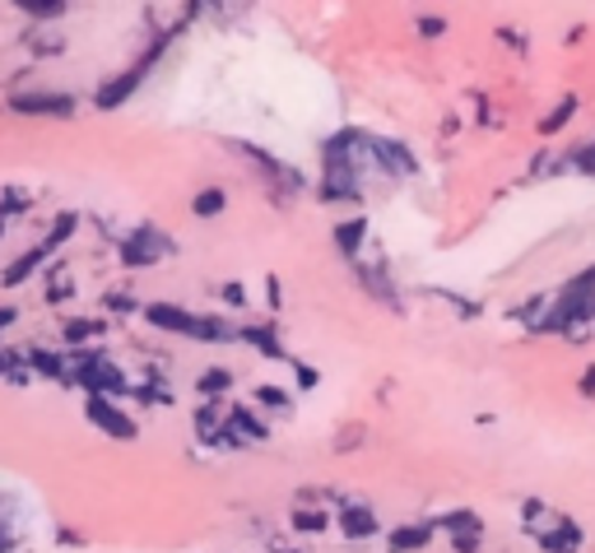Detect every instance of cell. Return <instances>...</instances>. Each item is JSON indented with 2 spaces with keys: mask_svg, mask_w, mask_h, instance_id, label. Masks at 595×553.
Wrapping results in <instances>:
<instances>
[{
  "mask_svg": "<svg viewBox=\"0 0 595 553\" xmlns=\"http://www.w3.org/2000/svg\"><path fill=\"white\" fill-rule=\"evenodd\" d=\"M10 107L19 117H75V98L71 94H52V88H24V94H10Z\"/></svg>",
  "mask_w": 595,
  "mask_h": 553,
  "instance_id": "5",
  "label": "cell"
},
{
  "mask_svg": "<svg viewBox=\"0 0 595 553\" xmlns=\"http://www.w3.org/2000/svg\"><path fill=\"white\" fill-rule=\"evenodd\" d=\"M256 405H266L275 414H294V395L279 391V386H256Z\"/></svg>",
  "mask_w": 595,
  "mask_h": 553,
  "instance_id": "25",
  "label": "cell"
},
{
  "mask_svg": "<svg viewBox=\"0 0 595 553\" xmlns=\"http://www.w3.org/2000/svg\"><path fill=\"white\" fill-rule=\"evenodd\" d=\"M330 237H336V247H340V256H344V260H359L363 242H368V219H363V214L340 219V224L330 228Z\"/></svg>",
  "mask_w": 595,
  "mask_h": 553,
  "instance_id": "13",
  "label": "cell"
},
{
  "mask_svg": "<svg viewBox=\"0 0 595 553\" xmlns=\"http://www.w3.org/2000/svg\"><path fill=\"white\" fill-rule=\"evenodd\" d=\"M168 52V38H159V42H153V47L140 56V65H130V71H121V75H113V84H103L98 88V94H94V103L103 107V113H113V107H121L130 94H136V88H140V79L153 71V61H159Z\"/></svg>",
  "mask_w": 595,
  "mask_h": 553,
  "instance_id": "3",
  "label": "cell"
},
{
  "mask_svg": "<svg viewBox=\"0 0 595 553\" xmlns=\"http://www.w3.org/2000/svg\"><path fill=\"white\" fill-rule=\"evenodd\" d=\"M89 395H107V401H121V395L130 391V377L117 368V363H107L103 353H84V359L75 363V377Z\"/></svg>",
  "mask_w": 595,
  "mask_h": 553,
  "instance_id": "2",
  "label": "cell"
},
{
  "mask_svg": "<svg viewBox=\"0 0 595 553\" xmlns=\"http://www.w3.org/2000/svg\"><path fill=\"white\" fill-rule=\"evenodd\" d=\"M572 113H577V94H563L554 113H549V117L540 121V136H559V130L572 121Z\"/></svg>",
  "mask_w": 595,
  "mask_h": 553,
  "instance_id": "23",
  "label": "cell"
},
{
  "mask_svg": "<svg viewBox=\"0 0 595 553\" xmlns=\"http://www.w3.org/2000/svg\"><path fill=\"white\" fill-rule=\"evenodd\" d=\"M237 340H247L256 353H266V359L289 363V353H284V344H279V336H275L270 326H242V330H237Z\"/></svg>",
  "mask_w": 595,
  "mask_h": 553,
  "instance_id": "15",
  "label": "cell"
},
{
  "mask_svg": "<svg viewBox=\"0 0 595 553\" xmlns=\"http://www.w3.org/2000/svg\"><path fill=\"white\" fill-rule=\"evenodd\" d=\"M229 428H233V437L242 442V447H252V442H266L270 437V424L252 405H233L229 410Z\"/></svg>",
  "mask_w": 595,
  "mask_h": 553,
  "instance_id": "10",
  "label": "cell"
},
{
  "mask_svg": "<svg viewBox=\"0 0 595 553\" xmlns=\"http://www.w3.org/2000/svg\"><path fill=\"white\" fill-rule=\"evenodd\" d=\"M572 168H577V172H586V177H595V145H586V149H577V153H572Z\"/></svg>",
  "mask_w": 595,
  "mask_h": 553,
  "instance_id": "30",
  "label": "cell"
},
{
  "mask_svg": "<svg viewBox=\"0 0 595 553\" xmlns=\"http://www.w3.org/2000/svg\"><path fill=\"white\" fill-rule=\"evenodd\" d=\"M191 340H201V344H229V340H237V326L224 321V317H195Z\"/></svg>",
  "mask_w": 595,
  "mask_h": 553,
  "instance_id": "16",
  "label": "cell"
},
{
  "mask_svg": "<svg viewBox=\"0 0 595 553\" xmlns=\"http://www.w3.org/2000/svg\"><path fill=\"white\" fill-rule=\"evenodd\" d=\"M24 210H29V195L14 191V187H6V195H0V224H6L10 214H24Z\"/></svg>",
  "mask_w": 595,
  "mask_h": 553,
  "instance_id": "28",
  "label": "cell"
},
{
  "mask_svg": "<svg viewBox=\"0 0 595 553\" xmlns=\"http://www.w3.org/2000/svg\"><path fill=\"white\" fill-rule=\"evenodd\" d=\"M433 525H443L451 540H460V535H475V540H484V521H479V512H447L443 521H433Z\"/></svg>",
  "mask_w": 595,
  "mask_h": 553,
  "instance_id": "18",
  "label": "cell"
},
{
  "mask_svg": "<svg viewBox=\"0 0 595 553\" xmlns=\"http://www.w3.org/2000/svg\"><path fill=\"white\" fill-rule=\"evenodd\" d=\"M219 294H224V302H229V307H247V302H252V298H247V284H237V279H233V284H224Z\"/></svg>",
  "mask_w": 595,
  "mask_h": 553,
  "instance_id": "29",
  "label": "cell"
},
{
  "mask_svg": "<svg viewBox=\"0 0 595 553\" xmlns=\"http://www.w3.org/2000/svg\"><path fill=\"white\" fill-rule=\"evenodd\" d=\"M195 391H201V401L229 395V391H233V372H229V368H205L201 377H195Z\"/></svg>",
  "mask_w": 595,
  "mask_h": 553,
  "instance_id": "22",
  "label": "cell"
},
{
  "mask_svg": "<svg viewBox=\"0 0 595 553\" xmlns=\"http://www.w3.org/2000/svg\"><path fill=\"white\" fill-rule=\"evenodd\" d=\"M145 321L153 330H168V336H182V340H191V330H195V312H187L182 302H149Z\"/></svg>",
  "mask_w": 595,
  "mask_h": 553,
  "instance_id": "7",
  "label": "cell"
},
{
  "mask_svg": "<svg viewBox=\"0 0 595 553\" xmlns=\"http://www.w3.org/2000/svg\"><path fill=\"white\" fill-rule=\"evenodd\" d=\"M172 252H178V242L153 224H140L121 237V265H130V270H153V265L168 260Z\"/></svg>",
  "mask_w": 595,
  "mask_h": 553,
  "instance_id": "1",
  "label": "cell"
},
{
  "mask_svg": "<svg viewBox=\"0 0 595 553\" xmlns=\"http://www.w3.org/2000/svg\"><path fill=\"white\" fill-rule=\"evenodd\" d=\"M582 395H595V368L582 372Z\"/></svg>",
  "mask_w": 595,
  "mask_h": 553,
  "instance_id": "37",
  "label": "cell"
},
{
  "mask_svg": "<svg viewBox=\"0 0 595 553\" xmlns=\"http://www.w3.org/2000/svg\"><path fill=\"white\" fill-rule=\"evenodd\" d=\"M0 237H6V224H0Z\"/></svg>",
  "mask_w": 595,
  "mask_h": 553,
  "instance_id": "38",
  "label": "cell"
},
{
  "mask_svg": "<svg viewBox=\"0 0 595 553\" xmlns=\"http://www.w3.org/2000/svg\"><path fill=\"white\" fill-rule=\"evenodd\" d=\"M107 307H113V312H136V298L130 294H107Z\"/></svg>",
  "mask_w": 595,
  "mask_h": 553,
  "instance_id": "33",
  "label": "cell"
},
{
  "mask_svg": "<svg viewBox=\"0 0 595 553\" xmlns=\"http://www.w3.org/2000/svg\"><path fill=\"white\" fill-rule=\"evenodd\" d=\"M266 298H270V302H266L270 312H279V307H284V289H279V279H275V275L266 279Z\"/></svg>",
  "mask_w": 595,
  "mask_h": 553,
  "instance_id": "32",
  "label": "cell"
},
{
  "mask_svg": "<svg viewBox=\"0 0 595 553\" xmlns=\"http://www.w3.org/2000/svg\"><path fill=\"white\" fill-rule=\"evenodd\" d=\"M289 525L298 530V535H321V530L330 525V517L321 512V507H307V502H298L294 512H289Z\"/></svg>",
  "mask_w": 595,
  "mask_h": 553,
  "instance_id": "19",
  "label": "cell"
},
{
  "mask_svg": "<svg viewBox=\"0 0 595 553\" xmlns=\"http://www.w3.org/2000/svg\"><path fill=\"white\" fill-rule=\"evenodd\" d=\"M19 10H24L29 19H38V24H47V19H61L65 14L61 0H19Z\"/></svg>",
  "mask_w": 595,
  "mask_h": 553,
  "instance_id": "26",
  "label": "cell"
},
{
  "mask_svg": "<svg viewBox=\"0 0 595 553\" xmlns=\"http://www.w3.org/2000/svg\"><path fill=\"white\" fill-rule=\"evenodd\" d=\"M52 256V247L47 242H33V247L24 252V256H14L6 270H0V284H6V289H14V284H24V279H33L38 270H42V260Z\"/></svg>",
  "mask_w": 595,
  "mask_h": 553,
  "instance_id": "11",
  "label": "cell"
},
{
  "mask_svg": "<svg viewBox=\"0 0 595 553\" xmlns=\"http://www.w3.org/2000/svg\"><path fill=\"white\" fill-rule=\"evenodd\" d=\"M368 163H372V168H382V172H391V177H410V172H418V159L410 153V145L386 140V136H368Z\"/></svg>",
  "mask_w": 595,
  "mask_h": 553,
  "instance_id": "6",
  "label": "cell"
},
{
  "mask_svg": "<svg viewBox=\"0 0 595 553\" xmlns=\"http://www.w3.org/2000/svg\"><path fill=\"white\" fill-rule=\"evenodd\" d=\"M84 414H89V424L107 437H117V442H136L140 424H136V414H126L121 401H107V395H89L84 401Z\"/></svg>",
  "mask_w": 595,
  "mask_h": 553,
  "instance_id": "4",
  "label": "cell"
},
{
  "mask_svg": "<svg viewBox=\"0 0 595 553\" xmlns=\"http://www.w3.org/2000/svg\"><path fill=\"white\" fill-rule=\"evenodd\" d=\"M359 270V279H363V289L378 298V302H386V307H401V289H395V284L386 279V270L382 265H354Z\"/></svg>",
  "mask_w": 595,
  "mask_h": 553,
  "instance_id": "14",
  "label": "cell"
},
{
  "mask_svg": "<svg viewBox=\"0 0 595 553\" xmlns=\"http://www.w3.org/2000/svg\"><path fill=\"white\" fill-rule=\"evenodd\" d=\"M75 224H79V214H71V210H65V214H56V224H52V233H47V237H42V242H47V247L56 252V247H61V242H71V237H75Z\"/></svg>",
  "mask_w": 595,
  "mask_h": 553,
  "instance_id": "27",
  "label": "cell"
},
{
  "mask_svg": "<svg viewBox=\"0 0 595 553\" xmlns=\"http://www.w3.org/2000/svg\"><path fill=\"white\" fill-rule=\"evenodd\" d=\"M98 336H103V321H94V317H75V321L61 326V340L75 344V349H84V344L98 340Z\"/></svg>",
  "mask_w": 595,
  "mask_h": 553,
  "instance_id": "20",
  "label": "cell"
},
{
  "mask_svg": "<svg viewBox=\"0 0 595 553\" xmlns=\"http://www.w3.org/2000/svg\"><path fill=\"white\" fill-rule=\"evenodd\" d=\"M29 368L38 372V377H52V382H71V363H65L61 353H52V349H29Z\"/></svg>",
  "mask_w": 595,
  "mask_h": 553,
  "instance_id": "17",
  "label": "cell"
},
{
  "mask_svg": "<svg viewBox=\"0 0 595 553\" xmlns=\"http://www.w3.org/2000/svg\"><path fill=\"white\" fill-rule=\"evenodd\" d=\"M340 530H344L349 540H372V535H382V521L372 517V507H363V502H344Z\"/></svg>",
  "mask_w": 595,
  "mask_h": 553,
  "instance_id": "12",
  "label": "cell"
},
{
  "mask_svg": "<svg viewBox=\"0 0 595 553\" xmlns=\"http://www.w3.org/2000/svg\"><path fill=\"white\" fill-rule=\"evenodd\" d=\"M437 535V525L433 521H405V525H391V535H386V549L391 553H424Z\"/></svg>",
  "mask_w": 595,
  "mask_h": 553,
  "instance_id": "9",
  "label": "cell"
},
{
  "mask_svg": "<svg viewBox=\"0 0 595 553\" xmlns=\"http://www.w3.org/2000/svg\"><path fill=\"white\" fill-rule=\"evenodd\" d=\"M14 549V530L6 525V521H0V553H10Z\"/></svg>",
  "mask_w": 595,
  "mask_h": 553,
  "instance_id": "35",
  "label": "cell"
},
{
  "mask_svg": "<svg viewBox=\"0 0 595 553\" xmlns=\"http://www.w3.org/2000/svg\"><path fill=\"white\" fill-rule=\"evenodd\" d=\"M531 535L540 540V549L544 553H577L582 549V525L577 521H554V525H535Z\"/></svg>",
  "mask_w": 595,
  "mask_h": 553,
  "instance_id": "8",
  "label": "cell"
},
{
  "mask_svg": "<svg viewBox=\"0 0 595 553\" xmlns=\"http://www.w3.org/2000/svg\"><path fill=\"white\" fill-rule=\"evenodd\" d=\"M224 210H229V191H224V187L195 191V201H191V214H195V219H214V214H224Z\"/></svg>",
  "mask_w": 595,
  "mask_h": 553,
  "instance_id": "21",
  "label": "cell"
},
{
  "mask_svg": "<svg viewBox=\"0 0 595 553\" xmlns=\"http://www.w3.org/2000/svg\"><path fill=\"white\" fill-rule=\"evenodd\" d=\"M14 321H19V307H0V330L14 326Z\"/></svg>",
  "mask_w": 595,
  "mask_h": 553,
  "instance_id": "36",
  "label": "cell"
},
{
  "mask_svg": "<svg viewBox=\"0 0 595 553\" xmlns=\"http://www.w3.org/2000/svg\"><path fill=\"white\" fill-rule=\"evenodd\" d=\"M447 24H443V19H418V33H428V38H437V33H443Z\"/></svg>",
  "mask_w": 595,
  "mask_h": 553,
  "instance_id": "34",
  "label": "cell"
},
{
  "mask_svg": "<svg viewBox=\"0 0 595 553\" xmlns=\"http://www.w3.org/2000/svg\"><path fill=\"white\" fill-rule=\"evenodd\" d=\"M71 294H75L71 270H65V265H52V270H47V302H61V298H71Z\"/></svg>",
  "mask_w": 595,
  "mask_h": 553,
  "instance_id": "24",
  "label": "cell"
},
{
  "mask_svg": "<svg viewBox=\"0 0 595 553\" xmlns=\"http://www.w3.org/2000/svg\"><path fill=\"white\" fill-rule=\"evenodd\" d=\"M294 372H298V386H302V391H312V386L321 382V372H317L312 363H298V359H294Z\"/></svg>",
  "mask_w": 595,
  "mask_h": 553,
  "instance_id": "31",
  "label": "cell"
}]
</instances>
